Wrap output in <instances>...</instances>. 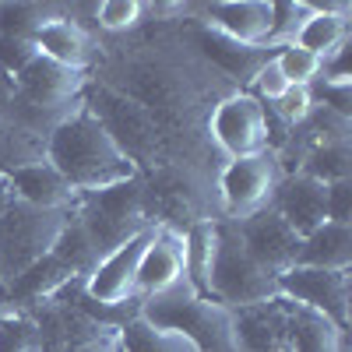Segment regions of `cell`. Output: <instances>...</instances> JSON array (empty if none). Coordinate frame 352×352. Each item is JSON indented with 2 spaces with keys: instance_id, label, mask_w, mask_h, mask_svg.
Returning a JSON list of instances; mask_svg holds the SVG:
<instances>
[{
  "instance_id": "obj_1",
  "label": "cell",
  "mask_w": 352,
  "mask_h": 352,
  "mask_svg": "<svg viewBox=\"0 0 352 352\" xmlns=\"http://www.w3.org/2000/svg\"><path fill=\"white\" fill-rule=\"evenodd\" d=\"M46 162L67 180L74 194H96L138 176V162L113 141L102 120L81 102L46 138Z\"/></svg>"
},
{
  "instance_id": "obj_2",
  "label": "cell",
  "mask_w": 352,
  "mask_h": 352,
  "mask_svg": "<svg viewBox=\"0 0 352 352\" xmlns=\"http://www.w3.org/2000/svg\"><path fill=\"white\" fill-rule=\"evenodd\" d=\"M134 314L148 320V324L180 331L197 352H240L236 314L208 296H201L187 278L159 292V296L141 300Z\"/></svg>"
},
{
  "instance_id": "obj_3",
  "label": "cell",
  "mask_w": 352,
  "mask_h": 352,
  "mask_svg": "<svg viewBox=\"0 0 352 352\" xmlns=\"http://www.w3.org/2000/svg\"><path fill=\"white\" fill-rule=\"evenodd\" d=\"M67 212H43L28 204H11L0 215V285H18L28 272L50 257L67 222Z\"/></svg>"
},
{
  "instance_id": "obj_4",
  "label": "cell",
  "mask_w": 352,
  "mask_h": 352,
  "mask_svg": "<svg viewBox=\"0 0 352 352\" xmlns=\"http://www.w3.org/2000/svg\"><path fill=\"white\" fill-rule=\"evenodd\" d=\"M208 300L229 310H247V307L275 300V275H268L243 250L236 226L226 219H219V247H215L212 275H208Z\"/></svg>"
},
{
  "instance_id": "obj_5",
  "label": "cell",
  "mask_w": 352,
  "mask_h": 352,
  "mask_svg": "<svg viewBox=\"0 0 352 352\" xmlns=\"http://www.w3.org/2000/svg\"><path fill=\"white\" fill-rule=\"evenodd\" d=\"M278 180H282V166L268 148L240 159H226V166L215 176V219L240 222L261 208H268Z\"/></svg>"
},
{
  "instance_id": "obj_6",
  "label": "cell",
  "mask_w": 352,
  "mask_h": 352,
  "mask_svg": "<svg viewBox=\"0 0 352 352\" xmlns=\"http://www.w3.org/2000/svg\"><path fill=\"white\" fill-rule=\"evenodd\" d=\"M208 138L226 159H240L268 148V109H264L250 92L236 88V92L222 96L212 113H208Z\"/></svg>"
},
{
  "instance_id": "obj_7",
  "label": "cell",
  "mask_w": 352,
  "mask_h": 352,
  "mask_svg": "<svg viewBox=\"0 0 352 352\" xmlns=\"http://www.w3.org/2000/svg\"><path fill=\"white\" fill-rule=\"evenodd\" d=\"M85 102L102 120V127L113 134V141L120 144L134 162L155 155V148H159V124H155L152 106L131 99L127 92H116V88H96L92 99L85 96Z\"/></svg>"
},
{
  "instance_id": "obj_8",
  "label": "cell",
  "mask_w": 352,
  "mask_h": 352,
  "mask_svg": "<svg viewBox=\"0 0 352 352\" xmlns=\"http://www.w3.org/2000/svg\"><path fill=\"white\" fill-rule=\"evenodd\" d=\"M349 272H328V268H310V264H292L289 272L275 278V296L296 303L303 310H314L328 317L335 328L349 331Z\"/></svg>"
},
{
  "instance_id": "obj_9",
  "label": "cell",
  "mask_w": 352,
  "mask_h": 352,
  "mask_svg": "<svg viewBox=\"0 0 352 352\" xmlns=\"http://www.w3.org/2000/svg\"><path fill=\"white\" fill-rule=\"evenodd\" d=\"M148 236H152V226L141 229L138 236L124 240L120 247H113L92 264V272L81 282L88 303L102 310H120L124 303H134V275H138V261L144 254Z\"/></svg>"
},
{
  "instance_id": "obj_10",
  "label": "cell",
  "mask_w": 352,
  "mask_h": 352,
  "mask_svg": "<svg viewBox=\"0 0 352 352\" xmlns=\"http://www.w3.org/2000/svg\"><path fill=\"white\" fill-rule=\"evenodd\" d=\"M187 278V247H184V229L176 226H152V236L144 243V254L138 261L134 275V303L159 296V292L173 289L176 282Z\"/></svg>"
},
{
  "instance_id": "obj_11",
  "label": "cell",
  "mask_w": 352,
  "mask_h": 352,
  "mask_svg": "<svg viewBox=\"0 0 352 352\" xmlns=\"http://www.w3.org/2000/svg\"><path fill=\"white\" fill-rule=\"evenodd\" d=\"M236 226V236L243 243V250L261 264L268 275H282L296 264V254H300V236L292 232L272 208H261L254 212L250 219H240L232 222Z\"/></svg>"
},
{
  "instance_id": "obj_12",
  "label": "cell",
  "mask_w": 352,
  "mask_h": 352,
  "mask_svg": "<svg viewBox=\"0 0 352 352\" xmlns=\"http://www.w3.org/2000/svg\"><path fill=\"white\" fill-rule=\"evenodd\" d=\"M197 25L240 46H268L272 36V0H215L197 8Z\"/></svg>"
},
{
  "instance_id": "obj_13",
  "label": "cell",
  "mask_w": 352,
  "mask_h": 352,
  "mask_svg": "<svg viewBox=\"0 0 352 352\" xmlns=\"http://www.w3.org/2000/svg\"><path fill=\"white\" fill-rule=\"evenodd\" d=\"M36 56H46V60L60 64V67H71V71H88L96 60V39L92 32L85 28V21H78L67 8H60L50 21H43L32 39H28Z\"/></svg>"
},
{
  "instance_id": "obj_14",
  "label": "cell",
  "mask_w": 352,
  "mask_h": 352,
  "mask_svg": "<svg viewBox=\"0 0 352 352\" xmlns=\"http://www.w3.org/2000/svg\"><path fill=\"white\" fill-rule=\"evenodd\" d=\"M268 208L303 240L307 232L328 222V187L310 180L303 173H285L272 194Z\"/></svg>"
},
{
  "instance_id": "obj_15",
  "label": "cell",
  "mask_w": 352,
  "mask_h": 352,
  "mask_svg": "<svg viewBox=\"0 0 352 352\" xmlns=\"http://www.w3.org/2000/svg\"><path fill=\"white\" fill-rule=\"evenodd\" d=\"M11 194L18 204H28V208H43V212H67L71 204L78 201V194L67 187V180L56 173L50 162H36L14 169L8 176Z\"/></svg>"
},
{
  "instance_id": "obj_16",
  "label": "cell",
  "mask_w": 352,
  "mask_h": 352,
  "mask_svg": "<svg viewBox=\"0 0 352 352\" xmlns=\"http://www.w3.org/2000/svg\"><path fill=\"white\" fill-rule=\"evenodd\" d=\"M314 4V0H310ZM349 14L352 4H338V0H328V4H314L310 18L300 25L296 32V46H303L307 53H314L320 64L328 60L335 50H342L349 43Z\"/></svg>"
},
{
  "instance_id": "obj_17",
  "label": "cell",
  "mask_w": 352,
  "mask_h": 352,
  "mask_svg": "<svg viewBox=\"0 0 352 352\" xmlns=\"http://www.w3.org/2000/svg\"><path fill=\"white\" fill-rule=\"evenodd\" d=\"M296 264L328 272H349L352 268V226L345 222H324L300 240Z\"/></svg>"
},
{
  "instance_id": "obj_18",
  "label": "cell",
  "mask_w": 352,
  "mask_h": 352,
  "mask_svg": "<svg viewBox=\"0 0 352 352\" xmlns=\"http://www.w3.org/2000/svg\"><path fill=\"white\" fill-rule=\"evenodd\" d=\"M184 247H187V282L208 296V275L219 247V219H197L184 229Z\"/></svg>"
},
{
  "instance_id": "obj_19",
  "label": "cell",
  "mask_w": 352,
  "mask_h": 352,
  "mask_svg": "<svg viewBox=\"0 0 352 352\" xmlns=\"http://www.w3.org/2000/svg\"><path fill=\"white\" fill-rule=\"evenodd\" d=\"M120 352H197L180 331L148 324L138 314L120 324Z\"/></svg>"
},
{
  "instance_id": "obj_20",
  "label": "cell",
  "mask_w": 352,
  "mask_h": 352,
  "mask_svg": "<svg viewBox=\"0 0 352 352\" xmlns=\"http://www.w3.org/2000/svg\"><path fill=\"white\" fill-rule=\"evenodd\" d=\"M303 176H310V180L317 184H338V180H349L352 176V148L349 141H331V144H317V148H310L300 162Z\"/></svg>"
},
{
  "instance_id": "obj_21",
  "label": "cell",
  "mask_w": 352,
  "mask_h": 352,
  "mask_svg": "<svg viewBox=\"0 0 352 352\" xmlns=\"http://www.w3.org/2000/svg\"><path fill=\"white\" fill-rule=\"evenodd\" d=\"M0 352H43V335L32 314L25 310H0Z\"/></svg>"
},
{
  "instance_id": "obj_22",
  "label": "cell",
  "mask_w": 352,
  "mask_h": 352,
  "mask_svg": "<svg viewBox=\"0 0 352 352\" xmlns=\"http://www.w3.org/2000/svg\"><path fill=\"white\" fill-rule=\"evenodd\" d=\"M272 60H275L282 81L292 85V88H314L317 78H320V60H317L314 53H307L303 46H296V43L275 46L272 50Z\"/></svg>"
},
{
  "instance_id": "obj_23",
  "label": "cell",
  "mask_w": 352,
  "mask_h": 352,
  "mask_svg": "<svg viewBox=\"0 0 352 352\" xmlns=\"http://www.w3.org/2000/svg\"><path fill=\"white\" fill-rule=\"evenodd\" d=\"M314 4L310 0H272V36H268V50L285 46L296 39L300 25L310 18Z\"/></svg>"
},
{
  "instance_id": "obj_24",
  "label": "cell",
  "mask_w": 352,
  "mask_h": 352,
  "mask_svg": "<svg viewBox=\"0 0 352 352\" xmlns=\"http://www.w3.org/2000/svg\"><path fill=\"white\" fill-rule=\"evenodd\" d=\"M148 14V4H141V0H102L96 4V28L102 32H131V28L141 25V18Z\"/></svg>"
},
{
  "instance_id": "obj_25",
  "label": "cell",
  "mask_w": 352,
  "mask_h": 352,
  "mask_svg": "<svg viewBox=\"0 0 352 352\" xmlns=\"http://www.w3.org/2000/svg\"><path fill=\"white\" fill-rule=\"evenodd\" d=\"M268 109V116L282 127V131H296L307 116H310V109H314V96H310V88H285V92L275 99V102H268L264 106Z\"/></svg>"
},
{
  "instance_id": "obj_26",
  "label": "cell",
  "mask_w": 352,
  "mask_h": 352,
  "mask_svg": "<svg viewBox=\"0 0 352 352\" xmlns=\"http://www.w3.org/2000/svg\"><path fill=\"white\" fill-rule=\"evenodd\" d=\"M285 81H282V74H278V67H275V60H272V56H268V60H264L254 74H250V81H247V88H243V92H250L261 106H268V102H275L282 92H285Z\"/></svg>"
},
{
  "instance_id": "obj_27",
  "label": "cell",
  "mask_w": 352,
  "mask_h": 352,
  "mask_svg": "<svg viewBox=\"0 0 352 352\" xmlns=\"http://www.w3.org/2000/svg\"><path fill=\"white\" fill-rule=\"evenodd\" d=\"M328 222L352 226V180L328 184Z\"/></svg>"
},
{
  "instance_id": "obj_28",
  "label": "cell",
  "mask_w": 352,
  "mask_h": 352,
  "mask_svg": "<svg viewBox=\"0 0 352 352\" xmlns=\"http://www.w3.org/2000/svg\"><path fill=\"white\" fill-rule=\"evenodd\" d=\"M71 352H120V324L106 328L102 335H96L92 342H85V345H78Z\"/></svg>"
},
{
  "instance_id": "obj_29",
  "label": "cell",
  "mask_w": 352,
  "mask_h": 352,
  "mask_svg": "<svg viewBox=\"0 0 352 352\" xmlns=\"http://www.w3.org/2000/svg\"><path fill=\"white\" fill-rule=\"evenodd\" d=\"M11 96H14V85H11V74H8V71H0V116L8 113V106H11Z\"/></svg>"
},
{
  "instance_id": "obj_30",
  "label": "cell",
  "mask_w": 352,
  "mask_h": 352,
  "mask_svg": "<svg viewBox=\"0 0 352 352\" xmlns=\"http://www.w3.org/2000/svg\"><path fill=\"white\" fill-rule=\"evenodd\" d=\"M14 204V194H11V184H8V176H0V215H4L8 208Z\"/></svg>"
}]
</instances>
